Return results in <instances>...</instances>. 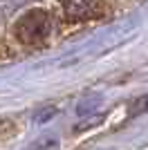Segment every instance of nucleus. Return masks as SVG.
Masks as SVG:
<instances>
[{"instance_id":"2","label":"nucleus","mask_w":148,"mask_h":150,"mask_svg":"<svg viewBox=\"0 0 148 150\" xmlns=\"http://www.w3.org/2000/svg\"><path fill=\"white\" fill-rule=\"evenodd\" d=\"M105 13V0H63V16L70 23H85Z\"/></svg>"},{"instance_id":"4","label":"nucleus","mask_w":148,"mask_h":150,"mask_svg":"<svg viewBox=\"0 0 148 150\" xmlns=\"http://www.w3.org/2000/svg\"><path fill=\"white\" fill-rule=\"evenodd\" d=\"M31 150H58V144L54 139H41V141H36L31 146Z\"/></svg>"},{"instance_id":"3","label":"nucleus","mask_w":148,"mask_h":150,"mask_svg":"<svg viewBox=\"0 0 148 150\" xmlns=\"http://www.w3.org/2000/svg\"><path fill=\"white\" fill-rule=\"evenodd\" d=\"M139 112H148V96L135 99L132 103H130V110H128V114H130V117H137Z\"/></svg>"},{"instance_id":"1","label":"nucleus","mask_w":148,"mask_h":150,"mask_svg":"<svg viewBox=\"0 0 148 150\" xmlns=\"http://www.w3.org/2000/svg\"><path fill=\"white\" fill-rule=\"evenodd\" d=\"M52 31V16L45 9H31V11L23 13L16 25H14V34L23 45H41Z\"/></svg>"}]
</instances>
